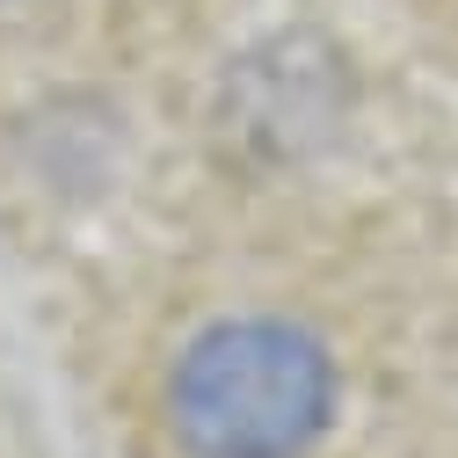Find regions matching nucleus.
Wrapping results in <instances>:
<instances>
[{"label": "nucleus", "mask_w": 458, "mask_h": 458, "mask_svg": "<svg viewBox=\"0 0 458 458\" xmlns=\"http://www.w3.org/2000/svg\"><path fill=\"white\" fill-rule=\"evenodd\" d=\"M335 357L284 313H233L182 342L167 437L190 458H313L335 422Z\"/></svg>", "instance_id": "obj_1"}, {"label": "nucleus", "mask_w": 458, "mask_h": 458, "mask_svg": "<svg viewBox=\"0 0 458 458\" xmlns=\"http://www.w3.org/2000/svg\"><path fill=\"white\" fill-rule=\"evenodd\" d=\"M0 8H30V0H0Z\"/></svg>", "instance_id": "obj_2"}]
</instances>
